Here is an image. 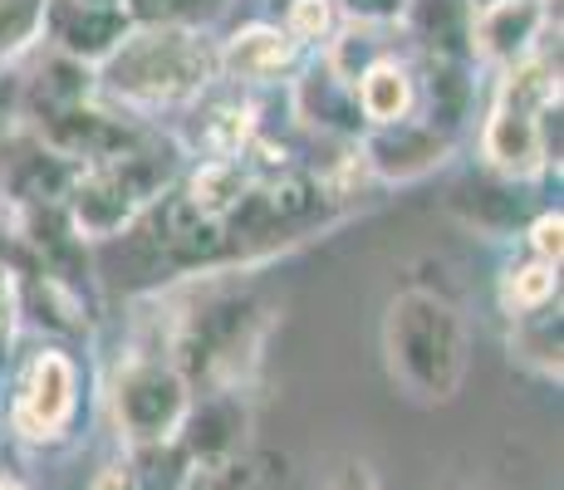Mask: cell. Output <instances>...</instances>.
<instances>
[{
    "label": "cell",
    "instance_id": "cell-1",
    "mask_svg": "<svg viewBox=\"0 0 564 490\" xmlns=\"http://www.w3.org/2000/svg\"><path fill=\"white\" fill-rule=\"evenodd\" d=\"M383 363L403 398L422 407L452 402L471 373V329L462 309L432 290H403L383 309Z\"/></svg>",
    "mask_w": 564,
    "mask_h": 490
},
{
    "label": "cell",
    "instance_id": "cell-2",
    "mask_svg": "<svg viewBox=\"0 0 564 490\" xmlns=\"http://www.w3.org/2000/svg\"><path fill=\"white\" fill-rule=\"evenodd\" d=\"M221 74V50L187 25H133L99 64V89L133 113L187 108Z\"/></svg>",
    "mask_w": 564,
    "mask_h": 490
},
{
    "label": "cell",
    "instance_id": "cell-3",
    "mask_svg": "<svg viewBox=\"0 0 564 490\" xmlns=\"http://www.w3.org/2000/svg\"><path fill=\"white\" fill-rule=\"evenodd\" d=\"M555 113H560V64L540 59V54L511 64L481 128L486 162L501 177H535L550 162H560V148L550 143V118Z\"/></svg>",
    "mask_w": 564,
    "mask_h": 490
},
{
    "label": "cell",
    "instance_id": "cell-4",
    "mask_svg": "<svg viewBox=\"0 0 564 490\" xmlns=\"http://www.w3.org/2000/svg\"><path fill=\"white\" fill-rule=\"evenodd\" d=\"M167 177H172V157L153 148H118L99 162H84V172L64 192L74 231L89 236V241L118 236L167 187Z\"/></svg>",
    "mask_w": 564,
    "mask_h": 490
},
{
    "label": "cell",
    "instance_id": "cell-5",
    "mask_svg": "<svg viewBox=\"0 0 564 490\" xmlns=\"http://www.w3.org/2000/svg\"><path fill=\"white\" fill-rule=\"evenodd\" d=\"M108 407H113V427L133 451H153V446L177 442L182 417L192 407V383L182 368L172 363L162 348L148 353H128L113 368L108 383Z\"/></svg>",
    "mask_w": 564,
    "mask_h": 490
},
{
    "label": "cell",
    "instance_id": "cell-6",
    "mask_svg": "<svg viewBox=\"0 0 564 490\" xmlns=\"http://www.w3.org/2000/svg\"><path fill=\"white\" fill-rule=\"evenodd\" d=\"M74 412H79V368L64 348H40L10 398V432L30 446H54L69 437Z\"/></svg>",
    "mask_w": 564,
    "mask_h": 490
},
{
    "label": "cell",
    "instance_id": "cell-7",
    "mask_svg": "<svg viewBox=\"0 0 564 490\" xmlns=\"http://www.w3.org/2000/svg\"><path fill=\"white\" fill-rule=\"evenodd\" d=\"M40 30L50 45L74 64H104L118 50V40L133 30L123 6H94V0H45Z\"/></svg>",
    "mask_w": 564,
    "mask_h": 490
},
{
    "label": "cell",
    "instance_id": "cell-8",
    "mask_svg": "<svg viewBox=\"0 0 564 490\" xmlns=\"http://www.w3.org/2000/svg\"><path fill=\"white\" fill-rule=\"evenodd\" d=\"M246 432H251V412H246L241 392H206L202 402H192L177 432V451L187 456V466H212L246 456Z\"/></svg>",
    "mask_w": 564,
    "mask_h": 490
},
{
    "label": "cell",
    "instance_id": "cell-9",
    "mask_svg": "<svg viewBox=\"0 0 564 490\" xmlns=\"http://www.w3.org/2000/svg\"><path fill=\"white\" fill-rule=\"evenodd\" d=\"M545 0H486L471 10V54L486 64H511L535 54V40L545 30Z\"/></svg>",
    "mask_w": 564,
    "mask_h": 490
},
{
    "label": "cell",
    "instance_id": "cell-10",
    "mask_svg": "<svg viewBox=\"0 0 564 490\" xmlns=\"http://www.w3.org/2000/svg\"><path fill=\"white\" fill-rule=\"evenodd\" d=\"M359 152H364V167H373L383 182H417L447 162L452 143H447V133H437L432 123L403 118V123L373 128Z\"/></svg>",
    "mask_w": 564,
    "mask_h": 490
},
{
    "label": "cell",
    "instance_id": "cell-11",
    "mask_svg": "<svg viewBox=\"0 0 564 490\" xmlns=\"http://www.w3.org/2000/svg\"><path fill=\"white\" fill-rule=\"evenodd\" d=\"M300 59V45L285 25H246L221 45V69L236 84H270L290 74Z\"/></svg>",
    "mask_w": 564,
    "mask_h": 490
},
{
    "label": "cell",
    "instance_id": "cell-12",
    "mask_svg": "<svg viewBox=\"0 0 564 490\" xmlns=\"http://www.w3.org/2000/svg\"><path fill=\"white\" fill-rule=\"evenodd\" d=\"M354 108H359V118L368 128L403 123V118H412V108H417V79H412V69L403 59L383 54V59H373L354 79Z\"/></svg>",
    "mask_w": 564,
    "mask_h": 490
},
{
    "label": "cell",
    "instance_id": "cell-13",
    "mask_svg": "<svg viewBox=\"0 0 564 490\" xmlns=\"http://www.w3.org/2000/svg\"><path fill=\"white\" fill-rule=\"evenodd\" d=\"M471 10L476 0H403V25L437 59H466L471 54Z\"/></svg>",
    "mask_w": 564,
    "mask_h": 490
},
{
    "label": "cell",
    "instance_id": "cell-14",
    "mask_svg": "<svg viewBox=\"0 0 564 490\" xmlns=\"http://www.w3.org/2000/svg\"><path fill=\"white\" fill-rule=\"evenodd\" d=\"M241 202H246L241 157H206L202 167L192 172L187 196H182V206H187L192 216H202V221H221V216H231Z\"/></svg>",
    "mask_w": 564,
    "mask_h": 490
},
{
    "label": "cell",
    "instance_id": "cell-15",
    "mask_svg": "<svg viewBox=\"0 0 564 490\" xmlns=\"http://www.w3.org/2000/svg\"><path fill=\"white\" fill-rule=\"evenodd\" d=\"M511 358L530 373L560 383V300L545 304V309H530L511 319Z\"/></svg>",
    "mask_w": 564,
    "mask_h": 490
},
{
    "label": "cell",
    "instance_id": "cell-16",
    "mask_svg": "<svg viewBox=\"0 0 564 490\" xmlns=\"http://www.w3.org/2000/svg\"><path fill=\"white\" fill-rule=\"evenodd\" d=\"M560 300V265H550V260H535L530 255L525 265H511L501 280V309L520 319V314L530 309H545V304Z\"/></svg>",
    "mask_w": 564,
    "mask_h": 490
},
{
    "label": "cell",
    "instance_id": "cell-17",
    "mask_svg": "<svg viewBox=\"0 0 564 490\" xmlns=\"http://www.w3.org/2000/svg\"><path fill=\"white\" fill-rule=\"evenodd\" d=\"M226 0H123V15L133 25H187L197 30L221 10Z\"/></svg>",
    "mask_w": 564,
    "mask_h": 490
},
{
    "label": "cell",
    "instance_id": "cell-18",
    "mask_svg": "<svg viewBox=\"0 0 564 490\" xmlns=\"http://www.w3.org/2000/svg\"><path fill=\"white\" fill-rule=\"evenodd\" d=\"M177 490H265V486H260V471L251 466V456H231V461L187 466Z\"/></svg>",
    "mask_w": 564,
    "mask_h": 490
},
{
    "label": "cell",
    "instance_id": "cell-19",
    "mask_svg": "<svg viewBox=\"0 0 564 490\" xmlns=\"http://www.w3.org/2000/svg\"><path fill=\"white\" fill-rule=\"evenodd\" d=\"M285 30L295 45H314V40H329L334 30V0H290Z\"/></svg>",
    "mask_w": 564,
    "mask_h": 490
},
{
    "label": "cell",
    "instance_id": "cell-20",
    "mask_svg": "<svg viewBox=\"0 0 564 490\" xmlns=\"http://www.w3.org/2000/svg\"><path fill=\"white\" fill-rule=\"evenodd\" d=\"M349 15V25H398L403 20V0H334Z\"/></svg>",
    "mask_w": 564,
    "mask_h": 490
},
{
    "label": "cell",
    "instance_id": "cell-21",
    "mask_svg": "<svg viewBox=\"0 0 564 490\" xmlns=\"http://www.w3.org/2000/svg\"><path fill=\"white\" fill-rule=\"evenodd\" d=\"M324 490H383V481H378L373 461H364V456H344V461L329 471Z\"/></svg>",
    "mask_w": 564,
    "mask_h": 490
},
{
    "label": "cell",
    "instance_id": "cell-22",
    "mask_svg": "<svg viewBox=\"0 0 564 490\" xmlns=\"http://www.w3.org/2000/svg\"><path fill=\"white\" fill-rule=\"evenodd\" d=\"M560 250H564V221H560V211H545L530 226V255L560 265Z\"/></svg>",
    "mask_w": 564,
    "mask_h": 490
},
{
    "label": "cell",
    "instance_id": "cell-23",
    "mask_svg": "<svg viewBox=\"0 0 564 490\" xmlns=\"http://www.w3.org/2000/svg\"><path fill=\"white\" fill-rule=\"evenodd\" d=\"M10 344H15V280L0 260V363L10 358Z\"/></svg>",
    "mask_w": 564,
    "mask_h": 490
},
{
    "label": "cell",
    "instance_id": "cell-24",
    "mask_svg": "<svg viewBox=\"0 0 564 490\" xmlns=\"http://www.w3.org/2000/svg\"><path fill=\"white\" fill-rule=\"evenodd\" d=\"M94 490H143L138 486V466L133 461H113L99 481H94Z\"/></svg>",
    "mask_w": 564,
    "mask_h": 490
},
{
    "label": "cell",
    "instance_id": "cell-25",
    "mask_svg": "<svg viewBox=\"0 0 564 490\" xmlns=\"http://www.w3.org/2000/svg\"><path fill=\"white\" fill-rule=\"evenodd\" d=\"M0 490H25L20 481H10V476H0Z\"/></svg>",
    "mask_w": 564,
    "mask_h": 490
},
{
    "label": "cell",
    "instance_id": "cell-26",
    "mask_svg": "<svg viewBox=\"0 0 564 490\" xmlns=\"http://www.w3.org/2000/svg\"><path fill=\"white\" fill-rule=\"evenodd\" d=\"M457 490H491V486H481V481H466V486H457Z\"/></svg>",
    "mask_w": 564,
    "mask_h": 490
},
{
    "label": "cell",
    "instance_id": "cell-27",
    "mask_svg": "<svg viewBox=\"0 0 564 490\" xmlns=\"http://www.w3.org/2000/svg\"><path fill=\"white\" fill-rule=\"evenodd\" d=\"M94 6H123V0H94Z\"/></svg>",
    "mask_w": 564,
    "mask_h": 490
}]
</instances>
